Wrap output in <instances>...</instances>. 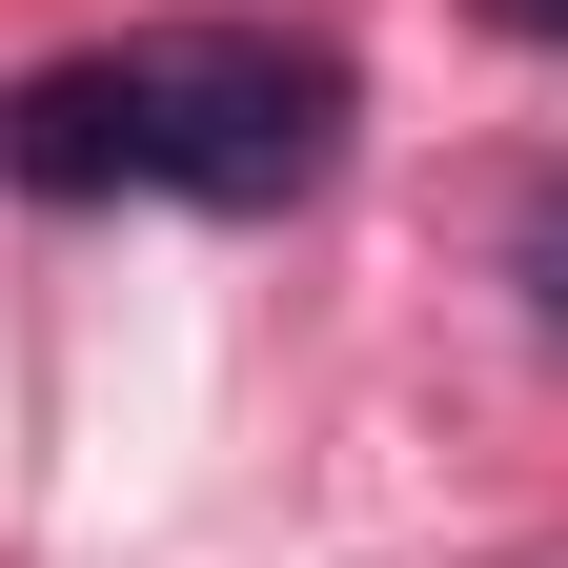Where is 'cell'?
I'll use <instances>...</instances> for the list:
<instances>
[{"instance_id":"cell-1","label":"cell","mask_w":568,"mask_h":568,"mask_svg":"<svg viewBox=\"0 0 568 568\" xmlns=\"http://www.w3.org/2000/svg\"><path fill=\"white\" fill-rule=\"evenodd\" d=\"M0 163L41 203H102V183H163V203H305L345 163V61L284 41V21H183V41H102V61H41L0 102Z\"/></svg>"},{"instance_id":"cell-2","label":"cell","mask_w":568,"mask_h":568,"mask_svg":"<svg viewBox=\"0 0 568 568\" xmlns=\"http://www.w3.org/2000/svg\"><path fill=\"white\" fill-rule=\"evenodd\" d=\"M508 284H528V325L568 345V163H548V183H508Z\"/></svg>"},{"instance_id":"cell-3","label":"cell","mask_w":568,"mask_h":568,"mask_svg":"<svg viewBox=\"0 0 568 568\" xmlns=\"http://www.w3.org/2000/svg\"><path fill=\"white\" fill-rule=\"evenodd\" d=\"M487 21H508V41H568V0H487Z\"/></svg>"}]
</instances>
